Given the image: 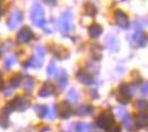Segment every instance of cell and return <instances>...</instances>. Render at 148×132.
Instances as JSON below:
<instances>
[{
  "label": "cell",
  "mask_w": 148,
  "mask_h": 132,
  "mask_svg": "<svg viewBox=\"0 0 148 132\" xmlns=\"http://www.w3.org/2000/svg\"><path fill=\"white\" fill-rule=\"evenodd\" d=\"M133 40H134V42H135L137 45L142 46V45L145 44L146 37H145V34H144L143 31H136L135 34H134V37H133Z\"/></svg>",
  "instance_id": "obj_17"
},
{
  "label": "cell",
  "mask_w": 148,
  "mask_h": 132,
  "mask_svg": "<svg viewBox=\"0 0 148 132\" xmlns=\"http://www.w3.org/2000/svg\"><path fill=\"white\" fill-rule=\"evenodd\" d=\"M1 84H2V76L0 74V86H1Z\"/></svg>",
  "instance_id": "obj_34"
},
{
  "label": "cell",
  "mask_w": 148,
  "mask_h": 132,
  "mask_svg": "<svg viewBox=\"0 0 148 132\" xmlns=\"http://www.w3.org/2000/svg\"><path fill=\"white\" fill-rule=\"evenodd\" d=\"M21 21H22V13L19 10H16L11 14V17L8 19V26H9V29H16L18 26V24L21 23Z\"/></svg>",
  "instance_id": "obj_9"
},
{
  "label": "cell",
  "mask_w": 148,
  "mask_h": 132,
  "mask_svg": "<svg viewBox=\"0 0 148 132\" xmlns=\"http://www.w3.org/2000/svg\"><path fill=\"white\" fill-rule=\"evenodd\" d=\"M0 126L6 128L8 126V117H5V116H1L0 117Z\"/></svg>",
  "instance_id": "obj_29"
},
{
  "label": "cell",
  "mask_w": 148,
  "mask_h": 132,
  "mask_svg": "<svg viewBox=\"0 0 148 132\" xmlns=\"http://www.w3.org/2000/svg\"><path fill=\"white\" fill-rule=\"evenodd\" d=\"M114 122V116L112 113L111 110H105L103 112H101L99 118L96 120V126L101 129H106L111 126Z\"/></svg>",
  "instance_id": "obj_4"
},
{
  "label": "cell",
  "mask_w": 148,
  "mask_h": 132,
  "mask_svg": "<svg viewBox=\"0 0 148 132\" xmlns=\"http://www.w3.org/2000/svg\"><path fill=\"white\" fill-rule=\"evenodd\" d=\"M142 94L143 95H148V82L145 83L142 86Z\"/></svg>",
  "instance_id": "obj_30"
},
{
  "label": "cell",
  "mask_w": 148,
  "mask_h": 132,
  "mask_svg": "<svg viewBox=\"0 0 148 132\" xmlns=\"http://www.w3.org/2000/svg\"><path fill=\"white\" fill-rule=\"evenodd\" d=\"M60 114L63 119H68L69 117L72 114V108L71 105L68 101H63L61 104V108H60Z\"/></svg>",
  "instance_id": "obj_15"
},
{
  "label": "cell",
  "mask_w": 148,
  "mask_h": 132,
  "mask_svg": "<svg viewBox=\"0 0 148 132\" xmlns=\"http://www.w3.org/2000/svg\"><path fill=\"white\" fill-rule=\"evenodd\" d=\"M17 62V60H16V57L14 56H10V57H8L6 60V63H5V66H6V68H10L11 66H12L13 64Z\"/></svg>",
  "instance_id": "obj_25"
},
{
  "label": "cell",
  "mask_w": 148,
  "mask_h": 132,
  "mask_svg": "<svg viewBox=\"0 0 148 132\" xmlns=\"http://www.w3.org/2000/svg\"><path fill=\"white\" fill-rule=\"evenodd\" d=\"M56 106H53V107H52V111H51V113H50V119H54V118H56Z\"/></svg>",
  "instance_id": "obj_31"
},
{
  "label": "cell",
  "mask_w": 148,
  "mask_h": 132,
  "mask_svg": "<svg viewBox=\"0 0 148 132\" xmlns=\"http://www.w3.org/2000/svg\"><path fill=\"white\" fill-rule=\"evenodd\" d=\"M20 83H21V77H20L19 75H16L12 77V79H11L10 84H11L12 87H18L19 85H20Z\"/></svg>",
  "instance_id": "obj_26"
},
{
  "label": "cell",
  "mask_w": 148,
  "mask_h": 132,
  "mask_svg": "<svg viewBox=\"0 0 148 132\" xmlns=\"http://www.w3.org/2000/svg\"><path fill=\"white\" fill-rule=\"evenodd\" d=\"M11 107L13 110H18V111H25L30 107V101L28 100L23 96H18L16 97L11 102Z\"/></svg>",
  "instance_id": "obj_5"
},
{
  "label": "cell",
  "mask_w": 148,
  "mask_h": 132,
  "mask_svg": "<svg viewBox=\"0 0 148 132\" xmlns=\"http://www.w3.org/2000/svg\"><path fill=\"white\" fill-rule=\"evenodd\" d=\"M75 131L76 132H91L92 131V126L84 123V122H77L75 125Z\"/></svg>",
  "instance_id": "obj_19"
},
{
  "label": "cell",
  "mask_w": 148,
  "mask_h": 132,
  "mask_svg": "<svg viewBox=\"0 0 148 132\" xmlns=\"http://www.w3.org/2000/svg\"><path fill=\"white\" fill-rule=\"evenodd\" d=\"M135 123L139 128H145L148 127V114L146 112L138 113L135 117Z\"/></svg>",
  "instance_id": "obj_14"
},
{
  "label": "cell",
  "mask_w": 148,
  "mask_h": 132,
  "mask_svg": "<svg viewBox=\"0 0 148 132\" xmlns=\"http://www.w3.org/2000/svg\"><path fill=\"white\" fill-rule=\"evenodd\" d=\"M21 84L23 86V89L27 94H31V91L33 90L34 87V81L31 76H25L22 79H21Z\"/></svg>",
  "instance_id": "obj_12"
},
{
  "label": "cell",
  "mask_w": 148,
  "mask_h": 132,
  "mask_svg": "<svg viewBox=\"0 0 148 132\" xmlns=\"http://www.w3.org/2000/svg\"><path fill=\"white\" fill-rule=\"evenodd\" d=\"M130 97H132V91H130V87L126 84H123L118 89V101H121L122 104H127Z\"/></svg>",
  "instance_id": "obj_8"
},
{
  "label": "cell",
  "mask_w": 148,
  "mask_h": 132,
  "mask_svg": "<svg viewBox=\"0 0 148 132\" xmlns=\"http://www.w3.org/2000/svg\"><path fill=\"white\" fill-rule=\"evenodd\" d=\"M147 106H148V102L146 100H138L136 102V108H138V109H140V110L145 109Z\"/></svg>",
  "instance_id": "obj_28"
},
{
  "label": "cell",
  "mask_w": 148,
  "mask_h": 132,
  "mask_svg": "<svg viewBox=\"0 0 148 132\" xmlns=\"http://www.w3.org/2000/svg\"><path fill=\"white\" fill-rule=\"evenodd\" d=\"M34 111H36V113L40 118H44L49 113L48 107L44 106V105H37V106H34Z\"/></svg>",
  "instance_id": "obj_18"
},
{
  "label": "cell",
  "mask_w": 148,
  "mask_h": 132,
  "mask_svg": "<svg viewBox=\"0 0 148 132\" xmlns=\"http://www.w3.org/2000/svg\"><path fill=\"white\" fill-rule=\"evenodd\" d=\"M33 37H34L33 31L31 30L29 26L22 28L18 32V34H17V39H18V41L20 43H28V42H30L31 40L33 39Z\"/></svg>",
  "instance_id": "obj_6"
},
{
  "label": "cell",
  "mask_w": 148,
  "mask_h": 132,
  "mask_svg": "<svg viewBox=\"0 0 148 132\" xmlns=\"http://www.w3.org/2000/svg\"><path fill=\"white\" fill-rule=\"evenodd\" d=\"M107 132H122V131H121V128L118 126H114L112 127V128H110V130Z\"/></svg>",
  "instance_id": "obj_32"
},
{
  "label": "cell",
  "mask_w": 148,
  "mask_h": 132,
  "mask_svg": "<svg viewBox=\"0 0 148 132\" xmlns=\"http://www.w3.org/2000/svg\"><path fill=\"white\" fill-rule=\"evenodd\" d=\"M77 81L82 84H84V85H93L94 84V78H93V76L90 74V73H87L85 70H80V72H77Z\"/></svg>",
  "instance_id": "obj_10"
},
{
  "label": "cell",
  "mask_w": 148,
  "mask_h": 132,
  "mask_svg": "<svg viewBox=\"0 0 148 132\" xmlns=\"http://www.w3.org/2000/svg\"><path fill=\"white\" fill-rule=\"evenodd\" d=\"M58 82H59V86H60L61 89L65 88L66 84H68V74H66V72L62 70L61 75L59 76V78H58Z\"/></svg>",
  "instance_id": "obj_21"
},
{
  "label": "cell",
  "mask_w": 148,
  "mask_h": 132,
  "mask_svg": "<svg viewBox=\"0 0 148 132\" xmlns=\"http://www.w3.org/2000/svg\"><path fill=\"white\" fill-rule=\"evenodd\" d=\"M123 125L125 126V128L128 130V131H135L136 128L134 122L132 121V119L130 118V116H124V119H123Z\"/></svg>",
  "instance_id": "obj_20"
},
{
  "label": "cell",
  "mask_w": 148,
  "mask_h": 132,
  "mask_svg": "<svg viewBox=\"0 0 148 132\" xmlns=\"http://www.w3.org/2000/svg\"><path fill=\"white\" fill-rule=\"evenodd\" d=\"M31 21L32 23L38 26V28H43L45 25V17H44V10L42 6L40 3L36 2L33 7H32V10H31Z\"/></svg>",
  "instance_id": "obj_1"
},
{
  "label": "cell",
  "mask_w": 148,
  "mask_h": 132,
  "mask_svg": "<svg viewBox=\"0 0 148 132\" xmlns=\"http://www.w3.org/2000/svg\"><path fill=\"white\" fill-rule=\"evenodd\" d=\"M103 33V28L99 23H92L88 26V34L93 39H97Z\"/></svg>",
  "instance_id": "obj_11"
},
{
  "label": "cell",
  "mask_w": 148,
  "mask_h": 132,
  "mask_svg": "<svg viewBox=\"0 0 148 132\" xmlns=\"http://www.w3.org/2000/svg\"><path fill=\"white\" fill-rule=\"evenodd\" d=\"M84 12L86 13L87 16H95L96 13V8L93 3H85L84 6Z\"/></svg>",
  "instance_id": "obj_23"
},
{
  "label": "cell",
  "mask_w": 148,
  "mask_h": 132,
  "mask_svg": "<svg viewBox=\"0 0 148 132\" xmlns=\"http://www.w3.org/2000/svg\"><path fill=\"white\" fill-rule=\"evenodd\" d=\"M118 110H119V113H121V114H124V109H123V108H121V109H118Z\"/></svg>",
  "instance_id": "obj_33"
},
{
  "label": "cell",
  "mask_w": 148,
  "mask_h": 132,
  "mask_svg": "<svg viewBox=\"0 0 148 132\" xmlns=\"http://www.w3.org/2000/svg\"><path fill=\"white\" fill-rule=\"evenodd\" d=\"M69 98H70L71 100H73V101L77 100L79 95H77V93H76V90H75V89H71V90L69 91Z\"/></svg>",
  "instance_id": "obj_27"
},
{
  "label": "cell",
  "mask_w": 148,
  "mask_h": 132,
  "mask_svg": "<svg viewBox=\"0 0 148 132\" xmlns=\"http://www.w3.org/2000/svg\"><path fill=\"white\" fill-rule=\"evenodd\" d=\"M92 111H93L92 106L83 105V106L79 107V109H77L76 113H77V114H80V116H87V114H90V113L92 112Z\"/></svg>",
  "instance_id": "obj_22"
},
{
  "label": "cell",
  "mask_w": 148,
  "mask_h": 132,
  "mask_svg": "<svg viewBox=\"0 0 148 132\" xmlns=\"http://www.w3.org/2000/svg\"><path fill=\"white\" fill-rule=\"evenodd\" d=\"M72 19H73V16L70 12L62 13V16L58 20V28L62 33H68L74 29Z\"/></svg>",
  "instance_id": "obj_2"
},
{
  "label": "cell",
  "mask_w": 148,
  "mask_h": 132,
  "mask_svg": "<svg viewBox=\"0 0 148 132\" xmlns=\"http://www.w3.org/2000/svg\"><path fill=\"white\" fill-rule=\"evenodd\" d=\"M114 19L118 26L123 28V29H128L130 28V19L126 16V13L122 10H117L114 14Z\"/></svg>",
  "instance_id": "obj_7"
},
{
  "label": "cell",
  "mask_w": 148,
  "mask_h": 132,
  "mask_svg": "<svg viewBox=\"0 0 148 132\" xmlns=\"http://www.w3.org/2000/svg\"><path fill=\"white\" fill-rule=\"evenodd\" d=\"M44 55H45V50L42 45H39L36 49V55L31 58L28 63V66L27 67H34V68H39L42 66L43 64V60H44Z\"/></svg>",
  "instance_id": "obj_3"
},
{
  "label": "cell",
  "mask_w": 148,
  "mask_h": 132,
  "mask_svg": "<svg viewBox=\"0 0 148 132\" xmlns=\"http://www.w3.org/2000/svg\"><path fill=\"white\" fill-rule=\"evenodd\" d=\"M53 93H54V86L51 83H45L41 87V89L39 90V96L42 97V98H45V97L51 96Z\"/></svg>",
  "instance_id": "obj_13"
},
{
  "label": "cell",
  "mask_w": 148,
  "mask_h": 132,
  "mask_svg": "<svg viewBox=\"0 0 148 132\" xmlns=\"http://www.w3.org/2000/svg\"><path fill=\"white\" fill-rule=\"evenodd\" d=\"M106 45L112 51L119 50V43H118V40L115 37H108V38L106 39Z\"/></svg>",
  "instance_id": "obj_16"
},
{
  "label": "cell",
  "mask_w": 148,
  "mask_h": 132,
  "mask_svg": "<svg viewBox=\"0 0 148 132\" xmlns=\"http://www.w3.org/2000/svg\"><path fill=\"white\" fill-rule=\"evenodd\" d=\"M56 73H58V68H56V64L51 62L48 66V68H47V74L49 77H53V76L56 75Z\"/></svg>",
  "instance_id": "obj_24"
}]
</instances>
